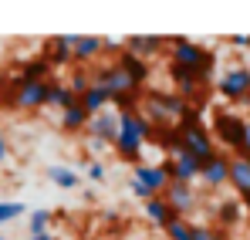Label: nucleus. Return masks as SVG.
Listing matches in <instances>:
<instances>
[{
	"label": "nucleus",
	"mask_w": 250,
	"mask_h": 240,
	"mask_svg": "<svg viewBox=\"0 0 250 240\" xmlns=\"http://www.w3.org/2000/svg\"><path fill=\"white\" fill-rule=\"evenodd\" d=\"M156 135V129H152V122L142 115V109L135 105V109H122L119 112V139H115V153H119V159L132 162V166H139V156H142V149H146V142Z\"/></svg>",
	"instance_id": "f257e3e1"
},
{
	"label": "nucleus",
	"mask_w": 250,
	"mask_h": 240,
	"mask_svg": "<svg viewBox=\"0 0 250 240\" xmlns=\"http://www.w3.org/2000/svg\"><path fill=\"white\" fill-rule=\"evenodd\" d=\"M91 81L95 85H102V88H108V95H112V105L122 112V109H135V102H139V85L125 75L122 68L112 61V65H102V68H91Z\"/></svg>",
	"instance_id": "f03ea898"
},
{
	"label": "nucleus",
	"mask_w": 250,
	"mask_h": 240,
	"mask_svg": "<svg viewBox=\"0 0 250 240\" xmlns=\"http://www.w3.org/2000/svg\"><path fill=\"white\" fill-rule=\"evenodd\" d=\"M176 132H179V146H183V153L196 156L200 162H209L216 153H220V149H216V139H213V129H207V125L200 122V112H196V109L176 125Z\"/></svg>",
	"instance_id": "7ed1b4c3"
},
{
	"label": "nucleus",
	"mask_w": 250,
	"mask_h": 240,
	"mask_svg": "<svg viewBox=\"0 0 250 240\" xmlns=\"http://www.w3.org/2000/svg\"><path fill=\"white\" fill-rule=\"evenodd\" d=\"M169 58H172V65H179L186 71H196L203 78H209L213 68H216V54L189 38H169Z\"/></svg>",
	"instance_id": "20e7f679"
},
{
	"label": "nucleus",
	"mask_w": 250,
	"mask_h": 240,
	"mask_svg": "<svg viewBox=\"0 0 250 240\" xmlns=\"http://www.w3.org/2000/svg\"><path fill=\"white\" fill-rule=\"evenodd\" d=\"M47 91H51V81L7 85L3 105H10V109H17V112H38V109H47Z\"/></svg>",
	"instance_id": "39448f33"
},
{
	"label": "nucleus",
	"mask_w": 250,
	"mask_h": 240,
	"mask_svg": "<svg viewBox=\"0 0 250 240\" xmlns=\"http://www.w3.org/2000/svg\"><path fill=\"white\" fill-rule=\"evenodd\" d=\"M244 132H247V115L233 112V109H216L213 115V139L233 153H240L244 146Z\"/></svg>",
	"instance_id": "423d86ee"
},
{
	"label": "nucleus",
	"mask_w": 250,
	"mask_h": 240,
	"mask_svg": "<svg viewBox=\"0 0 250 240\" xmlns=\"http://www.w3.org/2000/svg\"><path fill=\"white\" fill-rule=\"evenodd\" d=\"M216 91L227 102H250V68L247 65H233L216 78Z\"/></svg>",
	"instance_id": "0eeeda50"
},
{
	"label": "nucleus",
	"mask_w": 250,
	"mask_h": 240,
	"mask_svg": "<svg viewBox=\"0 0 250 240\" xmlns=\"http://www.w3.org/2000/svg\"><path fill=\"white\" fill-rule=\"evenodd\" d=\"M132 179L142 183V186H149L152 196H163L169 190V183H172L166 162H139V166H132Z\"/></svg>",
	"instance_id": "6e6552de"
},
{
	"label": "nucleus",
	"mask_w": 250,
	"mask_h": 240,
	"mask_svg": "<svg viewBox=\"0 0 250 240\" xmlns=\"http://www.w3.org/2000/svg\"><path fill=\"white\" fill-rule=\"evenodd\" d=\"M84 135H88V139H98V142H105V146H115V139H119V109H105V112L91 115Z\"/></svg>",
	"instance_id": "1a4fd4ad"
},
{
	"label": "nucleus",
	"mask_w": 250,
	"mask_h": 240,
	"mask_svg": "<svg viewBox=\"0 0 250 240\" xmlns=\"http://www.w3.org/2000/svg\"><path fill=\"white\" fill-rule=\"evenodd\" d=\"M166 166H169L172 183H186V186H193V183L203 176V162L196 159V156H189V153H176V156H169Z\"/></svg>",
	"instance_id": "9d476101"
},
{
	"label": "nucleus",
	"mask_w": 250,
	"mask_h": 240,
	"mask_svg": "<svg viewBox=\"0 0 250 240\" xmlns=\"http://www.w3.org/2000/svg\"><path fill=\"white\" fill-rule=\"evenodd\" d=\"M44 61L51 68H64L75 61V34H58L44 41Z\"/></svg>",
	"instance_id": "9b49d317"
},
{
	"label": "nucleus",
	"mask_w": 250,
	"mask_h": 240,
	"mask_svg": "<svg viewBox=\"0 0 250 240\" xmlns=\"http://www.w3.org/2000/svg\"><path fill=\"white\" fill-rule=\"evenodd\" d=\"M166 203L176 210V217H189L196 206H200V193L196 186H186V183H169V190L163 193Z\"/></svg>",
	"instance_id": "f8f14e48"
},
{
	"label": "nucleus",
	"mask_w": 250,
	"mask_h": 240,
	"mask_svg": "<svg viewBox=\"0 0 250 240\" xmlns=\"http://www.w3.org/2000/svg\"><path fill=\"white\" fill-rule=\"evenodd\" d=\"M200 183L207 190H220V186H230V156L227 153H216L209 162H203V176Z\"/></svg>",
	"instance_id": "ddd939ff"
},
{
	"label": "nucleus",
	"mask_w": 250,
	"mask_h": 240,
	"mask_svg": "<svg viewBox=\"0 0 250 240\" xmlns=\"http://www.w3.org/2000/svg\"><path fill=\"white\" fill-rule=\"evenodd\" d=\"M166 44H169V38H163V34H132V38H125V51H132V54H139L142 61H149V58H156Z\"/></svg>",
	"instance_id": "4468645a"
},
{
	"label": "nucleus",
	"mask_w": 250,
	"mask_h": 240,
	"mask_svg": "<svg viewBox=\"0 0 250 240\" xmlns=\"http://www.w3.org/2000/svg\"><path fill=\"white\" fill-rule=\"evenodd\" d=\"M105 54V38L98 34H75V65H91Z\"/></svg>",
	"instance_id": "2eb2a0df"
},
{
	"label": "nucleus",
	"mask_w": 250,
	"mask_h": 240,
	"mask_svg": "<svg viewBox=\"0 0 250 240\" xmlns=\"http://www.w3.org/2000/svg\"><path fill=\"white\" fill-rule=\"evenodd\" d=\"M115 65L122 68L128 78L135 81L139 88H146V81H149V75H152V68H149V61H142L139 54H132V51H119V58H115Z\"/></svg>",
	"instance_id": "dca6fc26"
},
{
	"label": "nucleus",
	"mask_w": 250,
	"mask_h": 240,
	"mask_svg": "<svg viewBox=\"0 0 250 240\" xmlns=\"http://www.w3.org/2000/svg\"><path fill=\"white\" fill-rule=\"evenodd\" d=\"M142 213H146V220H149L152 227H159V230H166L169 223L176 220V210L166 203V196H152L149 203H142Z\"/></svg>",
	"instance_id": "f3484780"
},
{
	"label": "nucleus",
	"mask_w": 250,
	"mask_h": 240,
	"mask_svg": "<svg viewBox=\"0 0 250 240\" xmlns=\"http://www.w3.org/2000/svg\"><path fill=\"white\" fill-rule=\"evenodd\" d=\"M230 186L250 203V159L247 156H230Z\"/></svg>",
	"instance_id": "a211bd4d"
},
{
	"label": "nucleus",
	"mask_w": 250,
	"mask_h": 240,
	"mask_svg": "<svg viewBox=\"0 0 250 240\" xmlns=\"http://www.w3.org/2000/svg\"><path fill=\"white\" fill-rule=\"evenodd\" d=\"M88 122H91V115H88V109L82 105V98H78V105H71V109H64V112H61L58 125H61V132L78 135V132H84V129H88Z\"/></svg>",
	"instance_id": "6ab92c4d"
},
{
	"label": "nucleus",
	"mask_w": 250,
	"mask_h": 240,
	"mask_svg": "<svg viewBox=\"0 0 250 240\" xmlns=\"http://www.w3.org/2000/svg\"><path fill=\"white\" fill-rule=\"evenodd\" d=\"M71 105H78V95L68 88V81H54V78H51L47 109H58V112H64V109H71Z\"/></svg>",
	"instance_id": "aec40b11"
},
{
	"label": "nucleus",
	"mask_w": 250,
	"mask_h": 240,
	"mask_svg": "<svg viewBox=\"0 0 250 240\" xmlns=\"http://www.w3.org/2000/svg\"><path fill=\"white\" fill-rule=\"evenodd\" d=\"M82 105L88 109V115H98V112H105V109H115L108 88H102V85H95V81H91V88L82 95Z\"/></svg>",
	"instance_id": "412c9836"
},
{
	"label": "nucleus",
	"mask_w": 250,
	"mask_h": 240,
	"mask_svg": "<svg viewBox=\"0 0 250 240\" xmlns=\"http://www.w3.org/2000/svg\"><path fill=\"white\" fill-rule=\"evenodd\" d=\"M47 179H51L58 190H78V186H82V176H78L71 166H58V162L47 166Z\"/></svg>",
	"instance_id": "4be33fe9"
},
{
	"label": "nucleus",
	"mask_w": 250,
	"mask_h": 240,
	"mask_svg": "<svg viewBox=\"0 0 250 240\" xmlns=\"http://www.w3.org/2000/svg\"><path fill=\"white\" fill-rule=\"evenodd\" d=\"M51 220H54V213H51V210H31V217H27V234H31V237L47 234Z\"/></svg>",
	"instance_id": "5701e85b"
},
{
	"label": "nucleus",
	"mask_w": 250,
	"mask_h": 240,
	"mask_svg": "<svg viewBox=\"0 0 250 240\" xmlns=\"http://www.w3.org/2000/svg\"><path fill=\"white\" fill-rule=\"evenodd\" d=\"M27 213V206L21 200H0V227H7V223H14V220H21Z\"/></svg>",
	"instance_id": "b1692460"
},
{
	"label": "nucleus",
	"mask_w": 250,
	"mask_h": 240,
	"mask_svg": "<svg viewBox=\"0 0 250 240\" xmlns=\"http://www.w3.org/2000/svg\"><path fill=\"white\" fill-rule=\"evenodd\" d=\"M163 234H166V240H193V223L186 217H176Z\"/></svg>",
	"instance_id": "393cba45"
},
{
	"label": "nucleus",
	"mask_w": 250,
	"mask_h": 240,
	"mask_svg": "<svg viewBox=\"0 0 250 240\" xmlns=\"http://www.w3.org/2000/svg\"><path fill=\"white\" fill-rule=\"evenodd\" d=\"M68 88L82 98L84 91L91 88V71H88V68H75V71H71V78H68Z\"/></svg>",
	"instance_id": "a878e982"
},
{
	"label": "nucleus",
	"mask_w": 250,
	"mask_h": 240,
	"mask_svg": "<svg viewBox=\"0 0 250 240\" xmlns=\"http://www.w3.org/2000/svg\"><path fill=\"white\" fill-rule=\"evenodd\" d=\"M193 240H223V230L207 227V223H193Z\"/></svg>",
	"instance_id": "bb28decb"
},
{
	"label": "nucleus",
	"mask_w": 250,
	"mask_h": 240,
	"mask_svg": "<svg viewBox=\"0 0 250 240\" xmlns=\"http://www.w3.org/2000/svg\"><path fill=\"white\" fill-rule=\"evenodd\" d=\"M84 176H88L91 183H105V176H108V169H105V162L91 159L88 166H84Z\"/></svg>",
	"instance_id": "cd10ccee"
},
{
	"label": "nucleus",
	"mask_w": 250,
	"mask_h": 240,
	"mask_svg": "<svg viewBox=\"0 0 250 240\" xmlns=\"http://www.w3.org/2000/svg\"><path fill=\"white\" fill-rule=\"evenodd\" d=\"M216 217L223 220V223H237L240 220V210H237V203H223V206H216Z\"/></svg>",
	"instance_id": "c85d7f7f"
},
{
	"label": "nucleus",
	"mask_w": 250,
	"mask_h": 240,
	"mask_svg": "<svg viewBox=\"0 0 250 240\" xmlns=\"http://www.w3.org/2000/svg\"><path fill=\"white\" fill-rule=\"evenodd\" d=\"M128 190H132V196H135V200H142V203L152 200V190H149V186H142V183H135V179H128Z\"/></svg>",
	"instance_id": "c756f323"
},
{
	"label": "nucleus",
	"mask_w": 250,
	"mask_h": 240,
	"mask_svg": "<svg viewBox=\"0 0 250 240\" xmlns=\"http://www.w3.org/2000/svg\"><path fill=\"white\" fill-rule=\"evenodd\" d=\"M227 44H237V47H250V34H227Z\"/></svg>",
	"instance_id": "7c9ffc66"
},
{
	"label": "nucleus",
	"mask_w": 250,
	"mask_h": 240,
	"mask_svg": "<svg viewBox=\"0 0 250 240\" xmlns=\"http://www.w3.org/2000/svg\"><path fill=\"white\" fill-rule=\"evenodd\" d=\"M7 159H10V142H7V135L0 132V166H3Z\"/></svg>",
	"instance_id": "2f4dec72"
},
{
	"label": "nucleus",
	"mask_w": 250,
	"mask_h": 240,
	"mask_svg": "<svg viewBox=\"0 0 250 240\" xmlns=\"http://www.w3.org/2000/svg\"><path fill=\"white\" fill-rule=\"evenodd\" d=\"M237 156H247L250 159V115H247V132H244V146H240V153Z\"/></svg>",
	"instance_id": "473e14b6"
},
{
	"label": "nucleus",
	"mask_w": 250,
	"mask_h": 240,
	"mask_svg": "<svg viewBox=\"0 0 250 240\" xmlns=\"http://www.w3.org/2000/svg\"><path fill=\"white\" fill-rule=\"evenodd\" d=\"M84 142H88L91 153H105V149H112V146H105V142H98V139H88V135H84Z\"/></svg>",
	"instance_id": "72a5a7b5"
},
{
	"label": "nucleus",
	"mask_w": 250,
	"mask_h": 240,
	"mask_svg": "<svg viewBox=\"0 0 250 240\" xmlns=\"http://www.w3.org/2000/svg\"><path fill=\"white\" fill-rule=\"evenodd\" d=\"M31 240H58L54 234H41V237H31Z\"/></svg>",
	"instance_id": "f704fd0d"
},
{
	"label": "nucleus",
	"mask_w": 250,
	"mask_h": 240,
	"mask_svg": "<svg viewBox=\"0 0 250 240\" xmlns=\"http://www.w3.org/2000/svg\"><path fill=\"white\" fill-rule=\"evenodd\" d=\"M0 105H3V91H0Z\"/></svg>",
	"instance_id": "c9c22d12"
},
{
	"label": "nucleus",
	"mask_w": 250,
	"mask_h": 240,
	"mask_svg": "<svg viewBox=\"0 0 250 240\" xmlns=\"http://www.w3.org/2000/svg\"><path fill=\"white\" fill-rule=\"evenodd\" d=\"M0 240H7V237H0Z\"/></svg>",
	"instance_id": "e433bc0d"
}]
</instances>
